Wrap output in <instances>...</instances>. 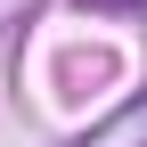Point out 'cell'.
Returning a JSON list of instances; mask_svg holds the SVG:
<instances>
[{"mask_svg":"<svg viewBox=\"0 0 147 147\" xmlns=\"http://www.w3.org/2000/svg\"><path fill=\"white\" fill-rule=\"evenodd\" d=\"M74 147H147V90H139L131 106H115L106 123H90V131L74 139Z\"/></svg>","mask_w":147,"mask_h":147,"instance_id":"cell-1","label":"cell"}]
</instances>
